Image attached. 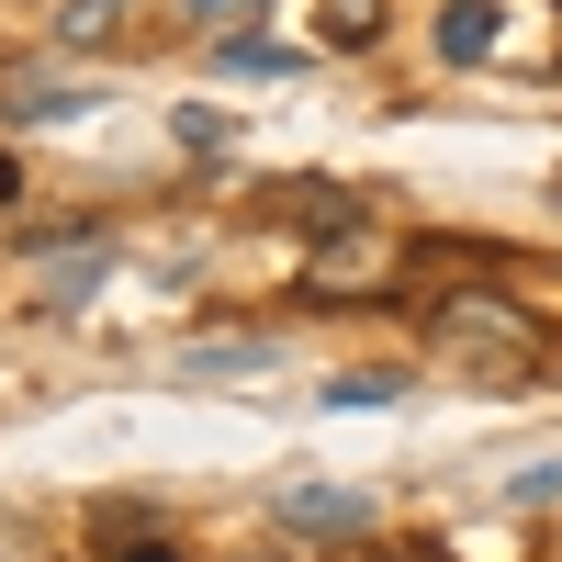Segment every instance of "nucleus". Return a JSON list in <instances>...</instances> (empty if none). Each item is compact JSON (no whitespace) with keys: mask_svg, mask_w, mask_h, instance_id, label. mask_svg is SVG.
<instances>
[{"mask_svg":"<svg viewBox=\"0 0 562 562\" xmlns=\"http://www.w3.org/2000/svg\"><path fill=\"white\" fill-rule=\"evenodd\" d=\"M495 12H506V0H450V12H439V57L450 68H484L495 57Z\"/></svg>","mask_w":562,"mask_h":562,"instance_id":"obj_3","label":"nucleus"},{"mask_svg":"<svg viewBox=\"0 0 562 562\" xmlns=\"http://www.w3.org/2000/svg\"><path fill=\"white\" fill-rule=\"evenodd\" d=\"M428 349L461 360V371H484V383H506V371H540V326L506 304V293H450L428 315Z\"/></svg>","mask_w":562,"mask_h":562,"instance_id":"obj_1","label":"nucleus"},{"mask_svg":"<svg viewBox=\"0 0 562 562\" xmlns=\"http://www.w3.org/2000/svg\"><path fill=\"white\" fill-rule=\"evenodd\" d=\"M326 45H383V0H326Z\"/></svg>","mask_w":562,"mask_h":562,"instance_id":"obj_5","label":"nucleus"},{"mask_svg":"<svg viewBox=\"0 0 562 562\" xmlns=\"http://www.w3.org/2000/svg\"><path fill=\"white\" fill-rule=\"evenodd\" d=\"M371 562H383V551H371Z\"/></svg>","mask_w":562,"mask_h":562,"instance_id":"obj_13","label":"nucleus"},{"mask_svg":"<svg viewBox=\"0 0 562 562\" xmlns=\"http://www.w3.org/2000/svg\"><path fill=\"white\" fill-rule=\"evenodd\" d=\"M124 562H180V551H158V540H147V551H124Z\"/></svg>","mask_w":562,"mask_h":562,"instance_id":"obj_11","label":"nucleus"},{"mask_svg":"<svg viewBox=\"0 0 562 562\" xmlns=\"http://www.w3.org/2000/svg\"><path fill=\"white\" fill-rule=\"evenodd\" d=\"M495 495H506V506H540V495H562V450L518 461V473H495Z\"/></svg>","mask_w":562,"mask_h":562,"instance_id":"obj_6","label":"nucleus"},{"mask_svg":"<svg viewBox=\"0 0 562 562\" xmlns=\"http://www.w3.org/2000/svg\"><path fill=\"white\" fill-rule=\"evenodd\" d=\"M214 68H225V79H293L304 57H293V45H248V34H225V45H214Z\"/></svg>","mask_w":562,"mask_h":562,"instance_id":"obj_4","label":"nucleus"},{"mask_svg":"<svg viewBox=\"0 0 562 562\" xmlns=\"http://www.w3.org/2000/svg\"><path fill=\"white\" fill-rule=\"evenodd\" d=\"M281 529L349 540V529H371V506H360V484H293V495H281Z\"/></svg>","mask_w":562,"mask_h":562,"instance_id":"obj_2","label":"nucleus"},{"mask_svg":"<svg viewBox=\"0 0 562 562\" xmlns=\"http://www.w3.org/2000/svg\"><path fill=\"white\" fill-rule=\"evenodd\" d=\"M192 371H270V338H237V349H192Z\"/></svg>","mask_w":562,"mask_h":562,"instance_id":"obj_9","label":"nucleus"},{"mask_svg":"<svg viewBox=\"0 0 562 562\" xmlns=\"http://www.w3.org/2000/svg\"><path fill=\"white\" fill-rule=\"evenodd\" d=\"M326 405H394V371H338V383H326Z\"/></svg>","mask_w":562,"mask_h":562,"instance_id":"obj_7","label":"nucleus"},{"mask_svg":"<svg viewBox=\"0 0 562 562\" xmlns=\"http://www.w3.org/2000/svg\"><path fill=\"white\" fill-rule=\"evenodd\" d=\"M113 12H124V0H68L57 34H68V45H90V34H113Z\"/></svg>","mask_w":562,"mask_h":562,"instance_id":"obj_8","label":"nucleus"},{"mask_svg":"<svg viewBox=\"0 0 562 562\" xmlns=\"http://www.w3.org/2000/svg\"><path fill=\"white\" fill-rule=\"evenodd\" d=\"M248 12H259V0H192V23H203V34H214V45H225V34H237V23H248Z\"/></svg>","mask_w":562,"mask_h":562,"instance_id":"obj_10","label":"nucleus"},{"mask_svg":"<svg viewBox=\"0 0 562 562\" xmlns=\"http://www.w3.org/2000/svg\"><path fill=\"white\" fill-rule=\"evenodd\" d=\"M0 203H12V158H0Z\"/></svg>","mask_w":562,"mask_h":562,"instance_id":"obj_12","label":"nucleus"}]
</instances>
